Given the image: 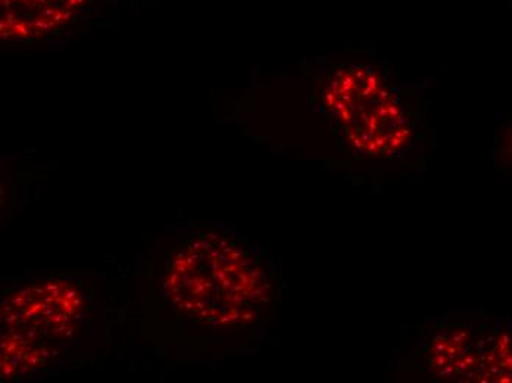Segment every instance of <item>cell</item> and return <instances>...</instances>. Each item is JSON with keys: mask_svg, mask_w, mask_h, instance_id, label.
<instances>
[{"mask_svg": "<svg viewBox=\"0 0 512 383\" xmlns=\"http://www.w3.org/2000/svg\"><path fill=\"white\" fill-rule=\"evenodd\" d=\"M333 98L340 118L351 130L352 140L370 152L402 145L407 136L398 102L371 70L358 68L334 82Z\"/></svg>", "mask_w": 512, "mask_h": 383, "instance_id": "1", "label": "cell"}]
</instances>
